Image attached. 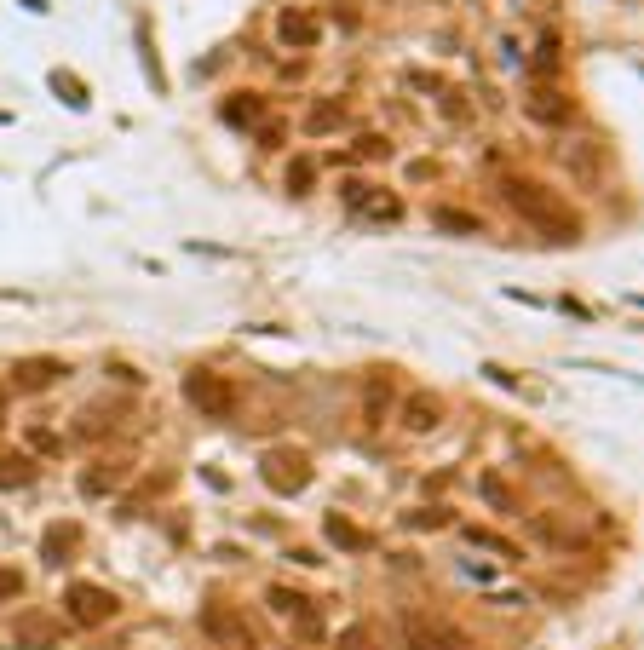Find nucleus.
Here are the masks:
<instances>
[{
  "label": "nucleus",
  "instance_id": "f03ea898",
  "mask_svg": "<svg viewBox=\"0 0 644 650\" xmlns=\"http://www.w3.org/2000/svg\"><path fill=\"white\" fill-rule=\"evenodd\" d=\"M265 604H271V616H282V622L294 627V639H305V645H322L328 639V622H322L317 599H305L294 587H265Z\"/></svg>",
  "mask_w": 644,
  "mask_h": 650
},
{
  "label": "nucleus",
  "instance_id": "6e6552de",
  "mask_svg": "<svg viewBox=\"0 0 644 650\" xmlns=\"http://www.w3.org/2000/svg\"><path fill=\"white\" fill-rule=\"evenodd\" d=\"M276 41L288 52H305L322 41V18H311V12H299V6H288V12H276Z\"/></svg>",
  "mask_w": 644,
  "mask_h": 650
},
{
  "label": "nucleus",
  "instance_id": "f8f14e48",
  "mask_svg": "<svg viewBox=\"0 0 644 650\" xmlns=\"http://www.w3.org/2000/svg\"><path fill=\"white\" fill-rule=\"evenodd\" d=\"M322 535L334 541V547H345V553H368V535L351 524V518H340V512H328L322 518Z\"/></svg>",
  "mask_w": 644,
  "mask_h": 650
},
{
  "label": "nucleus",
  "instance_id": "a211bd4d",
  "mask_svg": "<svg viewBox=\"0 0 644 650\" xmlns=\"http://www.w3.org/2000/svg\"><path fill=\"white\" fill-rule=\"evenodd\" d=\"M305 127H311V133H334V127H345V110L340 104H317V110L305 116Z\"/></svg>",
  "mask_w": 644,
  "mask_h": 650
},
{
  "label": "nucleus",
  "instance_id": "7ed1b4c3",
  "mask_svg": "<svg viewBox=\"0 0 644 650\" xmlns=\"http://www.w3.org/2000/svg\"><path fill=\"white\" fill-rule=\"evenodd\" d=\"M202 633H207L219 650H259V633H253V622L236 610V604H225V599H207V604H202Z\"/></svg>",
  "mask_w": 644,
  "mask_h": 650
},
{
  "label": "nucleus",
  "instance_id": "ddd939ff",
  "mask_svg": "<svg viewBox=\"0 0 644 650\" xmlns=\"http://www.w3.org/2000/svg\"><path fill=\"white\" fill-rule=\"evenodd\" d=\"M397 426H403V432H432V426H437V403H432V397H403Z\"/></svg>",
  "mask_w": 644,
  "mask_h": 650
},
{
  "label": "nucleus",
  "instance_id": "5701e85b",
  "mask_svg": "<svg viewBox=\"0 0 644 650\" xmlns=\"http://www.w3.org/2000/svg\"><path fill=\"white\" fill-rule=\"evenodd\" d=\"M23 593V576L18 570H0V599H18Z\"/></svg>",
  "mask_w": 644,
  "mask_h": 650
},
{
  "label": "nucleus",
  "instance_id": "9d476101",
  "mask_svg": "<svg viewBox=\"0 0 644 650\" xmlns=\"http://www.w3.org/2000/svg\"><path fill=\"white\" fill-rule=\"evenodd\" d=\"M52 380H64V363H58V357H23L18 363L23 392H41V386H52Z\"/></svg>",
  "mask_w": 644,
  "mask_h": 650
},
{
  "label": "nucleus",
  "instance_id": "f3484780",
  "mask_svg": "<svg viewBox=\"0 0 644 650\" xmlns=\"http://www.w3.org/2000/svg\"><path fill=\"white\" fill-rule=\"evenodd\" d=\"M529 116H535V121H564V116H570V104H564L558 93H535V104H529Z\"/></svg>",
  "mask_w": 644,
  "mask_h": 650
},
{
  "label": "nucleus",
  "instance_id": "4be33fe9",
  "mask_svg": "<svg viewBox=\"0 0 644 650\" xmlns=\"http://www.w3.org/2000/svg\"><path fill=\"white\" fill-rule=\"evenodd\" d=\"M253 116H259V98H253V93H242L236 104H225V121H236V127H248Z\"/></svg>",
  "mask_w": 644,
  "mask_h": 650
},
{
  "label": "nucleus",
  "instance_id": "1a4fd4ad",
  "mask_svg": "<svg viewBox=\"0 0 644 650\" xmlns=\"http://www.w3.org/2000/svg\"><path fill=\"white\" fill-rule=\"evenodd\" d=\"M75 547H81V524H52V530L41 535V558H46V564H69Z\"/></svg>",
  "mask_w": 644,
  "mask_h": 650
},
{
  "label": "nucleus",
  "instance_id": "f257e3e1",
  "mask_svg": "<svg viewBox=\"0 0 644 650\" xmlns=\"http://www.w3.org/2000/svg\"><path fill=\"white\" fill-rule=\"evenodd\" d=\"M501 196L506 202H512V208L524 213V219H535V225H541V231H558V242H575V219L564 208H558V202H552L547 190L541 185H529V179H506L501 185Z\"/></svg>",
  "mask_w": 644,
  "mask_h": 650
},
{
  "label": "nucleus",
  "instance_id": "423d86ee",
  "mask_svg": "<svg viewBox=\"0 0 644 650\" xmlns=\"http://www.w3.org/2000/svg\"><path fill=\"white\" fill-rule=\"evenodd\" d=\"M184 403L202 409V415H213V420H225L230 409H236V392H230V380H219V374L190 369L184 374Z\"/></svg>",
  "mask_w": 644,
  "mask_h": 650
},
{
  "label": "nucleus",
  "instance_id": "6ab92c4d",
  "mask_svg": "<svg viewBox=\"0 0 644 650\" xmlns=\"http://www.w3.org/2000/svg\"><path fill=\"white\" fill-rule=\"evenodd\" d=\"M478 489H483V501H489L495 512H512V489H506L495 472H483V484H478Z\"/></svg>",
  "mask_w": 644,
  "mask_h": 650
},
{
  "label": "nucleus",
  "instance_id": "9b49d317",
  "mask_svg": "<svg viewBox=\"0 0 644 650\" xmlns=\"http://www.w3.org/2000/svg\"><path fill=\"white\" fill-rule=\"evenodd\" d=\"M12 639H18L23 650H52L58 645V627L41 622V616H18V627H12Z\"/></svg>",
  "mask_w": 644,
  "mask_h": 650
},
{
  "label": "nucleus",
  "instance_id": "aec40b11",
  "mask_svg": "<svg viewBox=\"0 0 644 650\" xmlns=\"http://www.w3.org/2000/svg\"><path fill=\"white\" fill-rule=\"evenodd\" d=\"M311 179H317V162H311V156L288 162V190H294V196H305V190H311Z\"/></svg>",
  "mask_w": 644,
  "mask_h": 650
},
{
  "label": "nucleus",
  "instance_id": "b1692460",
  "mask_svg": "<svg viewBox=\"0 0 644 650\" xmlns=\"http://www.w3.org/2000/svg\"><path fill=\"white\" fill-rule=\"evenodd\" d=\"M0 426H6V392H0Z\"/></svg>",
  "mask_w": 644,
  "mask_h": 650
},
{
  "label": "nucleus",
  "instance_id": "dca6fc26",
  "mask_svg": "<svg viewBox=\"0 0 644 650\" xmlns=\"http://www.w3.org/2000/svg\"><path fill=\"white\" fill-rule=\"evenodd\" d=\"M23 484H35V466L23 455H0V489H23Z\"/></svg>",
  "mask_w": 644,
  "mask_h": 650
},
{
  "label": "nucleus",
  "instance_id": "0eeeda50",
  "mask_svg": "<svg viewBox=\"0 0 644 650\" xmlns=\"http://www.w3.org/2000/svg\"><path fill=\"white\" fill-rule=\"evenodd\" d=\"M265 484H271L276 495H299V489L311 484L305 455H299V449H271V455H265Z\"/></svg>",
  "mask_w": 644,
  "mask_h": 650
},
{
  "label": "nucleus",
  "instance_id": "39448f33",
  "mask_svg": "<svg viewBox=\"0 0 644 650\" xmlns=\"http://www.w3.org/2000/svg\"><path fill=\"white\" fill-rule=\"evenodd\" d=\"M397 639H403V650H472V639L460 627L437 622V616H403Z\"/></svg>",
  "mask_w": 644,
  "mask_h": 650
},
{
  "label": "nucleus",
  "instance_id": "2eb2a0df",
  "mask_svg": "<svg viewBox=\"0 0 644 650\" xmlns=\"http://www.w3.org/2000/svg\"><path fill=\"white\" fill-rule=\"evenodd\" d=\"M460 535H466L472 547H489V553H501L506 564H518V558H524V553H518V547H512V541H506V535H489V530H478V524H466V530H460Z\"/></svg>",
  "mask_w": 644,
  "mask_h": 650
},
{
  "label": "nucleus",
  "instance_id": "20e7f679",
  "mask_svg": "<svg viewBox=\"0 0 644 650\" xmlns=\"http://www.w3.org/2000/svg\"><path fill=\"white\" fill-rule=\"evenodd\" d=\"M64 604H69V622L75 627H110L121 616V599H115L110 587H92V581H69Z\"/></svg>",
  "mask_w": 644,
  "mask_h": 650
},
{
  "label": "nucleus",
  "instance_id": "412c9836",
  "mask_svg": "<svg viewBox=\"0 0 644 650\" xmlns=\"http://www.w3.org/2000/svg\"><path fill=\"white\" fill-rule=\"evenodd\" d=\"M437 225H443V231H460V236L478 231V219H472V213H455V208H437Z\"/></svg>",
  "mask_w": 644,
  "mask_h": 650
},
{
  "label": "nucleus",
  "instance_id": "4468645a",
  "mask_svg": "<svg viewBox=\"0 0 644 650\" xmlns=\"http://www.w3.org/2000/svg\"><path fill=\"white\" fill-rule=\"evenodd\" d=\"M345 190H351V202H357V208H368V219H386V225H391V219H403V208H397V202H391V196H374V185H345Z\"/></svg>",
  "mask_w": 644,
  "mask_h": 650
}]
</instances>
